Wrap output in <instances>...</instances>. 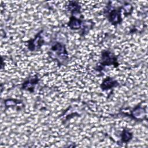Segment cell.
I'll list each match as a JSON object with an SVG mask.
<instances>
[{
	"label": "cell",
	"mask_w": 148,
	"mask_h": 148,
	"mask_svg": "<svg viewBox=\"0 0 148 148\" xmlns=\"http://www.w3.org/2000/svg\"><path fill=\"white\" fill-rule=\"evenodd\" d=\"M82 25V21L79 18H77L74 16H72L70 18L69 23V27L72 29H77L81 28Z\"/></svg>",
	"instance_id": "cell-6"
},
{
	"label": "cell",
	"mask_w": 148,
	"mask_h": 148,
	"mask_svg": "<svg viewBox=\"0 0 148 148\" xmlns=\"http://www.w3.org/2000/svg\"><path fill=\"white\" fill-rule=\"evenodd\" d=\"M68 9L72 13H73L79 12L80 6L75 2H71L70 4L68 5Z\"/></svg>",
	"instance_id": "cell-10"
},
{
	"label": "cell",
	"mask_w": 148,
	"mask_h": 148,
	"mask_svg": "<svg viewBox=\"0 0 148 148\" xmlns=\"http://www.w3.org/2000/svg\"><path fill=\"white\" fill-rule=\"evenodd\" d=\"M145 112L143 108L140 106H137L132 111V114L134 118L137 119H140L145 116Z\"/></svg>",
	"instance_id": "cell-8"
},
{
	"label": "cell",
	"mask_w": 148,
	"mask_h": 148,
	"mask_svg": "<svg viewBox=\"0 0 148 148\" xmlns=\"http://www.w3.org/2000/svg\"><path fill=\"white\" fill-rule=\"evenodd\" d=\"M132 138V134L128 130H124L121 133V141L124 143L128 142Z\"/></svg>",
	"instance_id": "cell-9"
},
{
	"label": "cell",
	"mask_w": 148,
	"mask_h": 148,
	"mask_svg": "<svg viewBox=\"0 0 148 148\" xmlns=\"http://www.w3.org/2000/svg\"><path fill=\"white\" fill-rule=\"evenodd\" d=\"M101 64L103 66L117 65L116 56L109 51H104L102 54Z\"/></svg>",
	"instance_id": "cell-1"
},
{
	"label": "cell",
	"mask_w": 148,
	"mask_h": 148,
	"mask_svg": "<svg viewBox=\"0 0 148 148\" xmlns=\"http://www.w3.org/2000/svg\"><path fill=\"white\" fill-rule=\"evenodd\" d=\"M124 13H127L128 14H129L132 10V6L131 5H124Z\"/></svg>",
	"instance_id": "cell-11"
},
{
	"label": "cell",
	"mask_w": 148,
	"mask_h": 148,
	"mask_svg": "<svg viewBox=\"0 0 148 148\" xmlns=\"http://www.w3.org/2000/svg\"><path fill=\"white\" fill-rule=\"evenodd\" d=\"M53 50L58 56H67L65 46L60 43H57L52 47Z\"/></svg>",
	"instance_id": "cell-7"
},
{
	"label": "cell",
	"mask_w": 148,
	"mask_h": 148,
	"mask_svg": "<svg viewBox=\"0 0 148 148\" xmlns=\"http://www.w3.org/2000/svg\"><path fill=\"white\" fill-rule=\"evenodd\" d=\"M108 19L109 21L114 25H116L120 23L121 21L120 10L117 9H113L111 10V12L109 14Z\"/></svg>",
	"instance_id": "cell-2"
},
{
	"label": "cell",
	"mask_w": 148,
	"mask_h": 148,
	"mask_svg": "<svg viewBox=\"0 0 148 148\" xmlns=\"http://www.w3.org/2000/svg\"><path fill=\"white\" fill-rule=\"evenodd\" d=\"M117 85V82L116 80L111 78V77H108L107 79H105L103 82L101 84V88L103 90H108L111 88H113Z\"/></svg>",
	"instance_id": "cell-5"
},
{
	"label": "cell",
	"mask_w": 148,
	"mask_h": 148,
	"mask_svg": "<svg viewBox=\"0 0 148 148\" xmlns=\"http://www.w3.org/2000/svg\"><path fill=\"white\" fill-rule=\"evenodd\" d=\"M41 32H39L35 39L31 40L28 42V48L29 50L33 51L36 50L42 45L43 40H42V36H40Z\"/></svg>",
	"instance_id": "cell-3"
},
{
	"label": "cell",
	"mask_w": 148,
	"mask_h": 148,
	"mask_svg": "<svg viewBox=\"0 0 148 148\" xmlns=\"http://www.w3.org/2000/svg\"><path fill=\"white\" fill-rule=\"evenodd\" d=\"M38 79L36 76L32 77L23 84V88L27 90L30 91H32L35 87V85L38 83Z\"/></svg>",
	"instance_id": "cell-4"
}]
</instances>
